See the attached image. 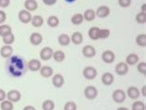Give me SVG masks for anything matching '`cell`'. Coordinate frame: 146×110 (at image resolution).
<instances>
[{
    "mask_svg": "<svg viewBox=\"0 0 146 110\" xmlns=\"http://www.w3.org/2000/svg\"><path fill=\"white\" fill-rule=\"evenodd\" d=\"M9 71L13 77H21L24 73L25 66L24 61L21 56H11L9 61Z\"/></svg>",
    "mask_w": 146,
    "mask_h": 110,
    "instance_id": "obj_1",
    "label": "cell"
},
{
    "mask_svg": "<svg viewBox=\"0 0 146 110\" xmlns=\"http://www.w3.org/2000/svg\"><path fill=\"white\" fill-rule=\"evenodd\" d=\"M98 95V91L94 86H87L84 89V96H85L88 100H94Z\"/></svg>",
    "mask_w": 146,
    "mask_h": 110,
    "instance_id": "obj_2",
    "label": "cell"
},
{
    "mask_svg": "<svg viewBox=\"0 0 146 110\" xmlns=\"http://www.w3.org/2000/svg\"><path fill=\"white\" fill-rule=\"evenodd\" d=\"M82 74H83V77L87 80H94V78H96V76H97V70L94 67L88 66L86 68H84Z\"/></svg>",
    "mask_w": 146,
    "mask_h": 110,
    "instance_id": "obj_3",
    "label": "cell"
},
{
    "mask_svg": "<svg viewBox=\"0 0 146 110\" xmlns=\"http://www.w3.org/2000/svg\"><path fill=\"white\" fill-rule=\"evenodd\" d=\"M18 18L21 23L27 24V23H29V22H31V21H32V19H33V16L30 11L26 10V9H22L19 12Z\"/></svg>",
    "mask_w": 146,
    "mask_h": 110,
    "instance_id": "obj_4",
    "label": "cell"
},
{
    "mask_svg": "<svg viewBox=\"0 0 146 110\" xmlns=\"http://www.w3.org/2000/svg\"><path fill=\"white\" fill-rule=\"evenodd\" d=\"M126 93L124 92L123 90L120 89H117V90H115L114 93H112V98L113 100L116 102L117 104H121L123 102L125 101L126 99Z\"/></svg>",
    "mask_w": 146,
    "mask_h": 110,
    "instance_id": "obj_5",
    "label": "cell"
},
{
    "mask_svg": "<svg viewBox=\"0 0 146 110\" xmlns=\"http://www.w3.org/2000/svg\"><path fill=\"white\" fill-rule=\"evenodd\" d=\"M53 49L49 46L44 47L40 51V58L44 61H48L49 59H51L53 58Z\"/></svg>",
    "mask_w": 146,
    "mask_h": 110,
    "instance_id": "obj_6",
    "label": "cell"
},
{
    "mask_svg": "<svg viewBox=\"0 0 146 110\" xmlns=\"http://www.w3.org/2000/svg\"><path fill=\"white\" fill-rule=\"evenodd\" d=\"M7 100H9L12 103H17L21 100V93L20 91L18 90H10L9 93H7Z\"/></svg>",
    "mask_w": 146,
    "mask_h": 110,
    "instance_id": "obj_7",
    "label": "cell"
},
{
    "mask_svg": "<svg viewBox=\"0 0 146 110\" xmlns=\"http://www.w3.org/2000/svg\"><path fill=\"white\" fill-rule=\"evenodd\" d=\"M116 73L119 76H124L129 72V67L125 62H119L117 63L115 67Z\"/></svg>",
    "mask_w": 146,
    "mask_h": 110,
    "instance_id": "obj_8",
    "label": "cell"
},
{
    "mask_svg": "<svg viewBox=\"0 0 146 110\" xmlns=\"http://www.w3.org/2000/svg\"><path fill=\"white\" fill-rule=\"evenodd\" d=\"M115 58H116V56H115L113 51L106 50L105 52L102 53V60L105 63H107V64L113 63L115 61Z\"/></svg>",
    "mask_w": 146,
    "mask_h": 110,
    "instance_id": "obj_9",
    "label": "cell"
},
{
    "mask_svg": "<svg viewBox=\"0 0 146 110\" xmlns=\"http://www.w3.org/2000/svg\"><path fill=\"white\" fill-rule=\"evenodd\" d=\"M126 95H128L130 98V99L136 100V99H138V98L140 97L141 93H140V90L138 89L137 87L130 86V87H129V88H128V90H127Z\"/></svg>",
    "mask_w": 146,
    "mask_h": 110,
    "instance_id": "obj_10",
    "label": "cell"
},
{
    "mask_svg": "<svg viewBox=\"0 0 146 110\" xmlns=\"http://www.w3.org/2000/svg\"><path fill=\"white\" fill-rule=\"evenodd\" d=\"M110 14V9L107 6H101L99 7L97 10L95 11V16H97L98 18H106L107 16H109Z\"/></svg>",
    "mask_w": 146,
    "mask_h": 110,
    "instance_id": "obj_11",
    "label": "cell"
},
{
    "mask_svg": "<svg viewBox=\"0 0 146 110\" xmlns=\"http://www.w3.org/2000/svg\"><path fill=\"white\" fill-rule=\"evenodd\" d=\"M52 83L56 88H61L65 83V79L63 77V75H61L59 73L55 74L52 78Z\"/></svg>",
    "mask_w": 146,
    "mask_h": 110,
    "instance_id": "obj_12",
    "label": "cell"
},
{
    "mask_svg": "<svg viewBox=\"0 0 146 110\" xmlns=\"http://www.w3.org/2000/svg\"><path fill=\"white\" fill-rule=\"evenodd\" d=\"M82 55L88 58H92L96 55V50L93 45H85L82 48Z\"/></svg>",
    "mask_w": 146,
    "mask_h": 110,
    "instance_id": "obj_13",
    "label": "cell"
},
{
    "mask_svg": "<svg viewBox=\"0 0 146 110\" xmlns=\"http://www.w3.org/2000/svg\"><path fill=\"white\" fill-rule=\"evenodd\" d=\"M13 54V48L11 45L5 44L0 49V55L4 58H9Z\"/></svg>",
    "mask_w": 146,
    "mask_h": 110,
    "instance_id": "obj_14",
    "label": "cell"
},
{
    "mask_svg": "<svg viewBox=\"0 0 146 110\" xmlns=\"http://www.w3.org/2000/svg\"><path fill=\"white\" fill-rule=\"evenodd\" d=\"M30 42L33 45H40L43 42V36L39 32H33L30 36Z\"/></svg>",
    "mask_w": 146,
    "mask_h": 110,
    "instance_id": "obj_15",
    "label": "cell"
},
{
    "mask_svg": "<svg viewBox=\"0 0 146 110\" xmlns=\"http://www.w3.org/2000/svg\"><path fill=\"white\" fill-rule=\"evenodd\" d=\"M28 68L31 71H33V72H35V71H38L40 70V69L42 68V64L40 62V60L38 59H31L30 61L28 62Z\"/></svg>",
    "mask_w": 146,
    "mask_h": 110,
    "instance_id": "obj_16",
    "label": "cell"
},
{
    "mask_svg": "<svg viewBox=\"0 0 146 110\" xmlns=\"http://www.w3.org/2000/svg\"><path fill=\"white\" fill-rule=\"evenodd\" d=\"M114 75L110 72H105L102 75V78H101V81L106 86H109L111 85L112 83L114 82Z\"/></svg>",
    "mask_w": 146,
    "mask_h": 110,
    "instance_id": "obj_17",
    "label": "cell"
},
{
    "mask_svg": "<svg viewBox=\"0 0 146 110\" xmlns=\"http://www.w3.org/2000/svg\"><path fill=\"white\" fill-rule=\"evenodd\" d=\"M24 7L28 11H35L38 9V3L36 0H25Z\"/></svg>",
    "mask_w": 146,
    "mask_h": 110,
    "instance_id": "obj_18",
    "label": "cell"
},
{
    "mask_svg": "<svg viewBox=\"0 0 146 110\" xmlns=\"http://www.w3.org/2000/svg\"><path fill=\"white\" fill-rule=\"evenodd\" d=\"M40 74L41 76H43L44 78H50L53 76L54 70L50 66H44L40 69Z\"/></svg>",
    "mask_w": 146,
    "mask_h": 110,
    "instance_id": "obj_19",
    "label": "cell"
},
{
    "mask_svg": "<svg viewBox=\"0 0 146 110\" xmlns=\"http://www.w3.org/2000/svg\"><path fill=\"white\" fill-rule=\"evenodd\" d=\"M31 22H32V25L33 26V27L40 28V27L43 26L44 21V18L42 16H40V15H35V16L33 17Z\"/></svg>",
    "mask_w": 146,
    "mask_h": 110,
    "instance_id": "obj_20",
    "label": "cell"
},
{
    "mask_svg": "<svg viewBox=\"0 0 146 110\" xmlns=\"http://www.w3.org/2000/svg\"><path fill=\"white\" fill-rule=\"evenodd\" d=\"M70 42H72V43L76 45H79L83 42V35L80 32H76L71 35Z\"/></svg>",
    "mask_w": 146,
    "mask_h": 110,
    "instance_id": "obj_21",
    "label": "cell"
},
{
    "mask_svg": "<svg viewBox=\"0 0 146 110\" xmlns=\"http://www.w3.org/2000/svg\"><path fill=\"white\" fill-rule=\"evenodd\" d=\"M139 62V56H138L136 54H129V56H127L126 58V64L129 66H133L136 65V64Z\"/></svg>",
    "mask_w": 146,
    "mask_h": 110,
    "instance_id": "obj_22",
    "label": "cell"
},
{
    "mask_svg": "<svg viewBox=\"0 0 146 110\" xmlns=\"http://www.w3.org/2000/svg\"><path fill=\"white\" fill-rule=\"evenodd\" d=\"M70 21H71V23L73 25H80L84 21L83 15L80 14V13H76L71 17Z\"/></svg>",
    "mask_w": 146,
    "mask_h": 110,
    "instance_id": "obj_23",
    "label": "cell"
},
{
    "mask_svg": "<svg viewBox=\"0 0 146 110\" xmlns=\"http://www.w3.org/2000/svg\"><path fill=\"white\" fill-rule=\"evenodd\" d=\"M53 58L55 59L56 62H62L65 60V58H66V55H65V53L63 51L61 50H57L56 52L53 53Z\"/></svg>",
    "mask_w": 146,
    "mask_h": 110,
    "instance_id": "obj_24",
    "label": "cell"
},
{
    "mask_svg": "<svg viewBox=\"0 0 146 110\" xmlns=\"http://www.w3.org/2000/svg\"><path fill=\"white\" fill-rule=\"evenodd\" d=\"M99 30H100V28H98V27H92L89 30L88 35H89V37L92 40L97 41L99 39Z\"/></svg>",
    "mask_w": 146,
    "mask_h": 110,
    "instance_id": "obj_25",
    "label": "cell"
},
{
    "mask_svg": "<svg viewBox=\"0 0 146 110\" xmlns=\"http://www.w3.org/2000/svg\"><path fill=\"white\" fill-rule=\"evenodd\" d=\"M58 43L60 45H62V46H67V45L70 44V37L68 34H66V33L60 34L58 36Z\"/></svg>",
    "mask_w": 146,
    "mask_h": 110,
    "instance_id": "obj_26",
    "label": "cell"
},
{
    "mask_svg": "<svg viewBox=\"0 0 146 110\" xmlns=\"http://www.w3.org/2000/svg\"><path fill=\"white\" fill-rule=\"evenodd\" d=\"M95 11L94 9H87L83 14V19L87 21H93L95 19Z\"/></svg>",
    "mask_w": 146,
    "mask_h": 110,
    "instance_id": "obj_27",
    "label": "cell"
},
{
    "mask_svg": "<svg viewBox=\"0 0 146 110\" xmlns=\"http://www.w3.org/2000/svg\"><path fill=\"white\" fill-rule=\"evenodd\" d=\"M12 32V28L7 24H1L0 25V36H6L9 33Z\"/></svg>",
    "mask_w": 146,
    "mask_h": 110,
    "instance_id": "obj_28",
    "label": "cell"
},
{
    "mask_svg": "<svg viewBox=\"0 0 146 110\" xmlns=\"http://www.w3.org/2000/svg\"><path fill=\"white\" fill-rule=\"evenodd\" d=\"M47 24L48 26L52 28H56L57 26L59 25V19L57 18L56 16H50L48 19H47Z\"/></svg>",
    "mask_w": 146,
    "mask_h": 110,
    "instance_id": "obj_29",
    "label": "cell"
},
{
    "mask_svg": "<svg viewBox=\"0 0 146 110\" xmlns=\"http://www.w3.org/2000/svg\"><path fill=\"white\" fill-rule=\"evenodd\" d=\"M0 108L1 110H13L14 108V105L12 102H10L9 100H4L1 102V105H0Z\"/></svg>",
    "mask_w": 146,
    "mask_h": 110,
    "instance_id": "obj_30",
    "label": "cell"
},
{
    "mask_svg": "<svg viewBox=\"0 0 146 110\" xmlns=\"http://www.w3.org/2000/svg\"><path fill=\"white\" fill-rule=\"evenodd\" d=\"M136 44L141 47L146 46V34L145 33H141L136 37Z\"/></svg>",
    "mask_w": 146,
    "mask_h": 110,
    "instance_id": "obj_31",
    "label": "cell"
},
{
    "mask_svg": "<svg viewBox=\"0 0 146 110\" xmlns=\"http://www.w3.org/2000/svg\"><path fill=\"white\" fill-rule=\"evenodd\" d=\"M3 38V43L5 44H7V45H11L15 41V36L12 32L9 33L7 35L2 37Z\"/></svg>",
    "mask_w": 146,
    "mask_h": 110,
    "instance_id": "obj_32",
    "label": "cell"
},
{
    "mask_svg": "<svg viewBox=\"0 0 146 110\" xmlns=\"http://www.w3.org/2000/svg\"><path fill=\"white\" fill-rule=\"evenodd\" d=\"M43 110H54L55 109V103L52 100H45L42 105Z\"/></svg>",
    "mask_w": 146,
    "mask_h": 110,
    "instance_id": "obj_33",
    "label": "cell"
},
{
    "mask_svg": "<svg viewBox=\"0 0 146 110\" xmlns=\"http://www.w3.org/2000/svg\"><path fill=\"white\" fill-rule=\"evenodd\" d=\"M132 110H145V104L141 101H135L131 105Z\"/></svg>",
    "mask_w": 146,
    "mask_h": 110,
    "instance_id": "obj_34",
    "label": "cell"
},
{
    "mask_svg": "<svg viewBox=\"0 0 146 110\" xmlns=\"http://www.w3.org/2000/svg\"><path fill=\"white\" fill-rule=\"evenodd\" d=\"M110 35V30L100 29L99 30V39H106Z\"/></svg>",
    "mask_w": 146,
    "mask_h": 110,
    "instance_id": "obj_35",
    "label": "cell"
},
{
    "mask_svg": "<svg viewBox=\"0 0 146 110\" xmlns=\"http://www.w3.org/2000/svg\"><path fill=\"white\" fill-rule=\"evenodd\" d=\"M136 21L140 24H144L146 22V14L145 12H140L136 15Z\"/></svg>",
    "mask_w": 146,
    "mask_h": 110,
    "instance_id": "obj_36",
    "label": "cell"
},
{
    "mask_svg": "<svg viewBox=\"0 0 146 110\" xmlns=\"http://www.w3.org/2000/svg\"><path fill=\"white\" fill-rule=\"evenodd\" d=\"M64 110H77V104L73 101H68L65 104Z\"/></svg>",
    "mask_w": 146,
    "mask_h": 110,
    "instance_id": "obj_37",
    "label": "cell"
},
{
    "mask_svg": "<svg viewBox=\"0 0 146 110\" xmlns=\"http://www.w3.org/2000/svg\"><path fill=\"white\" fill-rule=\"evenodd\" d=\"M137 70L139 71L141 74L145 75L146 74V62L138 63V65H137Z\"/></svg>",
    "mask_w": 146,
    "mask_h": 110,
    "instance_id": "obj_38",
    "label": "cell"
},
{
    "mask_svg": "<svg viewBox=\"0 0 146 110\" xmlns=\"http://www.w3.org/2000/svg\"><path fill=\"white\" fill-rule=\"evenodd\" d=\"M131 4V0H118V5L121 7H128Z\"/></svg>",
    "mask_w": 146,
    "mask_h": 110,
    "instance_id": "obj_39",
    "label": "cell"
},
{
    "mask_svg": "<svg viewBox=\"0 0 146 110\" xmlns=\"http://www.w3.org/2000/svg\"><path fill=\"white\" fill-rule=\"evenodd\" d=\"M7 20V14L5 11L0 10V25L3 24Z\"/></svg>",
    "mask_w": 146,
    "mask_h": 110,
    "instance_id": "obj_40",
    "label": "cell"
},
{
    "mask_svg": "<svg viewBox=\"0 0 146 110\" xmlns=\"http://www.w3.org/2000/svg\"><path fill=\"white\" fill-rule=\"evenodd\" d=\"M10 5V0H0V7L6 9Z\"/></svg>",
    "mask_w": 146,
    "mask_h": 110,
    "instance_id": "obj_41",
    "label": "cell"
},
{
    "mask_svg": "<svg viewBox=\"0 0 146 110\" xmlns=\"http://www.w3.org/2000/svg\"><path fill=\"white\" fill-rule=\"evenodd\" d=\"M6 98H7V93L4 90L0 89V103L5 100Z\"/></svg>",
    "mask_w": 146,
    "mask_h": 110,
    "instance_id": "obj_42",
    "label": "cell"
},
{
    "mask_svg": "<svg viewBox=\"0 0 146 110\" xmlns=\"http://www.w3.org/2000/svg\"><path fill=\"white\" fill-rule=\"evenodd\" d=\"M57 0H43V2L44 5H46V6H53V5H55V4L56 3Z\"/></svg>",
    "mask_w": 146,
    "mask_h": 110,
    "instance_id": "obj_43",
    "label": "cell"
},
{
    "mask_svg": "<svg viewBox=\"0 0 146 110\" xmlns=\"http://www.w3.org/2000/svg\"><path fill=\"white\" fill-rule=\"evenodd\" d=\"M23 110H36V109L34 108L33 105H26V107L23 108Z\"/></svg>",
    "mask_w": 146,
    "mask_h": 110,
    "instance_id": "obj_44",
    "label": "cell"
},
{
    "mask_svg": "<svg viewBox=\"0 0 146 110\" xmlns=\"http://www.w3.org/2000/svg\"><path fill=\"white\" fill-rule=\"evenodd\" d=\"M145 88H146V87H145V85H143V88H141V94H143V95L145 97L146 96V92H145Z\"/></svg>",
    "mask_w": 146,
    "mask_h": 110,
    "instance_id": "obj_45",
    "label": "cell"
},
{
    "mask_svg": "<svg viewBox=\"0 0 146 110\" xmlns=\"http://www.w3.org/2000/svg\"><path fill=\"white\" fill-rule=\"evenodd\" d=\"M141 12H145V4H143L141 7Z\"/></svg>",
    "mask_w": 146,
    "mask_h": 110,
    "instance_id": "obj_46",
    "label": "cell"
},
{
    "mask_svg": "<svg viewBox=\"0 0 146 110\" xmlns=\"http://www.w3.org/2000/svg\"><path fill=\"white\" fill-rule=\"evenodd\" d=\"M65 1H66L67 3H73V2H75L76 1V0H65Z\"/></svg>",
    "mask_w": 146,
    "mask_h": 110,
    "instance_id": "obj_47",
    "label": "cell"
},
{
    "mask_svg": "<svg viewBox=\"0 0 146 110\" xmlns=\"http://www.w3.org/2000/svg\"><path fill=\"white\" fill-rule=\"evenodd\" d=\"M117 110H129L127 107H119V108H117Z\"/></svg>",
    "mask_w": 146,
    "mask_h": 110,
    "instance_id": "obj_48",
    "label": "cell"
}]
</instances>
